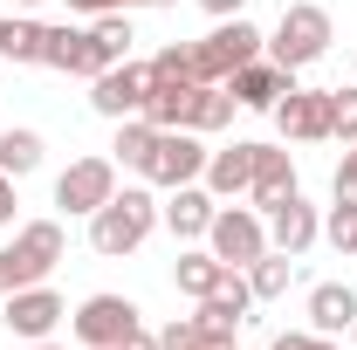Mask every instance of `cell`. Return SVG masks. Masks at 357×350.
Listing matches in <instances>:
<instances>
[{
    "label": "cell",
    "mask_w": 357,
    "mask_h": 350,
    "mask_svg": "<svg viewBox=\"0 0 357 350\" xmlns=\"http://www.w3.org/2000/svg\"><path fill=\"white\" fill-rule=\"evenodd\" d=\"M158 350H199V330L192 323H165L158 330Z\"/></svg>",
    "instance_id": "32"
},
{
    "label": "cell",
    "mask_w": 357,
    "mask_h": 350,
    "mask_svg": "<svg viewBox=\"0 0 357 350\" xmlns=\"http://www.w3.org/2000/svg\"><path fill=\"white\" fill-rule=\"evenodd\" d=\"M351 330H357V323H351Z\"/></svg>",
    "instance_id": "46"
},
{
    "label": "cell",
    "mask_w": 357,
    "mask_h": 350,
    "mask_svg": "<svg viewBox=\"0 0 357 350\" xmlns=\"http://www.w3.org/2000/svg\"><path fill=\"white\" fill-rule=\"evenodd\" d=\"M62 316H69V309H62V296H55V289H42V282L7 296V330H14V337H28V344H42Z\"/></svg>",
    "instance_id": "10"
},
{
    "label": "cell",
    "mask_w": 357,
    "mask_h": 350,
    "mask_svg": "<svg viewBox=\"0 0 357 350\" xmlns=\"http://www.w3.org/2000/svg\"><path fill=\"white\" fill-rule=\"evenodd\" d=\"M248 268H255V275H248V289H255L261 303L289 296V282H296V254H282V248H275V254H261V261H248Z\"/></svg>",
    "instance_id": "22"
},
{
    "label": "cell",
    "mask_w": 357,
    "mask_h": 350,
    "mask_svg": "<svg viewBox=\"0 0 357 350\" xmlns=\"http://www.w3.org/2000/svg\"><path fill=\"white\" fill-rule=\"evenodd\" d=\"M213 192H199V185H172V199H165V227H172L178 241H192V234H206L213 227Z\"/></svg>",
    "instance_id": "19"
},
{
    "label": "cell",
    "mask_w": 357,
    "mask_h": 350,
    "mask_svg": "<svg viewBox=\"0 0 357 350\" xmlns=\"http://www.w3.org/2000/svg\"><path fill=\"white\" fill-rule=\"evenodd\" d=\"M330 137L357 144V89H330Z\"/></svg>",
    "instance_id": "28"
},
{
    "label": "cell",
    "mask_w": 357,
    "mask_h": 350,
    "mask_svg": "<svg viewBox=\"0 0 357 350\" xmlns=\"http://www.w3.org/2000/svg\"><path fill=\"white\" fill-rule=\"evenodd\" d=\"M158 7H172V0H158Z\"/></svg>",
    "instance_id": "43"
},
{
    "label": "cell",
    "mask_w": 357,
    "mask_h": 350,
    "mask_svg": "<svg viewBox=\"0 0 357 350\" xmlns=\"http://www.w3.org/2000/svg\"><path fill=\"white\" fill-rule=\"evenodd\" d=\"M316 234H323V227H316V206H303V192H289V199L268 213V241H275L282 254H303Z\"/></svg>",
    "instance_id": "16"
},
{
    "label": "cell",
    "mask_w": 357,
    "mask_h": 350,
    "mask_svg": "<svg viewBox=\"0 0 357 350\" xmlns=\"http://www.w3.org/2000/svg\"><path fill=\"white\" fill-rule=\"evenodd\" d=\"M275 117H282V131L316 144V137H330V89H289L282 103H275Z\"/></svg>",
    "instance_id": "13"
},
{
    "label": "cell",
    "mask_w": 357,
    "mask_h": 350,
    "mask_svg": "<svg viewBox=\"0 0 357 350\" xmlns=\"http://www.w3.org/2000/svg\"><path fill=\"white\" fill-rule=\"evenodd\" d=\"M330 241L351 254V241H357V206H351V199H337V206H330Z\"/></svg>",
    "instance_id": "31"
},
{
    "label": "cell",
    "mask_w": 357,
    "mask_h": 350,
    "mask_svg": "<svg viewBox=\"0 0 357 350\" xmlns=\"http://www.w3.org/2000/svg\"><path fill=\"white\" fill-rule=\"evenodd\" d=\"M69 7H76V14H110L117 0H69Z\"/></svg>",
    "instance_id": "37"
},
{
    "label": "cell",
    "mask_w": 357,
    "mask_h": 350,
    "mask_svg": "<svg viewBox=\"0 0 357 350\" xmlns=\"http://www.w3.org/2000/svg\"><path fill=\"white\" fill-rule=\"evenodd\" d=\"M83 350H124V344H83Z\"/></svg>",
    "instance_id": "39"
},
{
    "label": "cell",
    "mask_w": 357,
    "mask_h": 350,
    "mask_svg": "<svg viewBox=\"0 0 357 350\" xmlns=\"http://www.w3.org/2000/svg\"><path fill=\"white\" fill-rule=\"evenodd\" d=\"M261 55V28H248L241 14L234 21H220L206 42H192V83H227L234 69H248Z\"/></svg>",
    "instance_id": "2"
},
{
    "label": "cell",
    "mask_w": 357,
    "mask_h": 350,
    "mask_svg": "<svg viewBox=\"0 0 357 350\" xmlns=\"http://www.w3.org/2000/svg\"><path fill=\"white\" fill-rule=\"evenodd\" d=\"M117 7H131V0H117Z\"/></svg>",
    "instance_id": "44"
},
{
    "label": "cell",
    "mask_w": 357,
    "mask_h": 350,
    "mask_svg": "<svg viewBox=\"0 0 357 350\" xmlns=\"http://www.w3.org/2000/svg\"><path fill=\"white\" fill-rule=\"evenodd\" d=\"M35 282H42V268L28 261L21 248H7V254H0V296H14V289H35Z\"/></svg>",
    "instance_id": "27"
},
{
    "label": "cell",
    "mask_w": 357,
    "mask_h": 350,
    "mask_svg": "<svg viewBox=\"0 0 357 350\" xmlns=\"http://www.w3.org/2000/svg\"><path fill=\"white\" fill-rule=\"evenodd\" d=\"M275 350H337L330 337H310V330H289V337H275Z\"/></svg>",
    "instance_id": "34"
},
{
    "label": "cell",
    "mask_w": 357,
    "mask_h": 350,
    "mask_svg": "<svg viewBox=\"0 0 357 350\" xmlns=\"http://www.w3.org/2000/svg\"><path fill=\"white\" fill-rule=\"evenodd\" d=\"M14 7H35V0H14Z\"/></svg>",
    "instance_id": "41"
},
{
    "label": "cell",
    "mask_w": 357,
    "mask_h": 350,
    "mask_svg": "<svg viewBox=\"0 0 357 350\" xmlns=\"http://www.w3.org/2000/svg\"><path fill=\"white\" fill-rule=\"evenodd\" d=\"M131 330H137V303H124V296H89L76 309V337L83 344H124Z\"/></svg>",
    "instance_id": "11"
},
{
    "label": "cell",
    "mask_w": 357,
    "mask_h": 350,
    "mask_svg": "<svg viewBox=\"0 0 357 350\" xmlns=\"http://www.w3.org/2000/svg\"><path fill=\"white\" fill-rule=\"evenodd\" d=\"M255 206L261 213H275L289 192H296V165H289V151H275V144H255Z\"/></svg>",
    "instance_id": "15"
},
{
    "label": "cell",
    "mask_w": 357,
    "mask_h": 350,
    "mask_svg": "<svg viewBox=\"0 0 357 350\" xmlns=\"http://www.w3.org/2000/svg\"><path fill=\"white\" fill-rule=\"evenodd\" d=\"M199 7H206V14H213V21H234V14H241V7H248V0H199Z\"/></svg>",
    "instance_id": "35"
},
{
    "label": "cell",
    "mask_w": 357,
    "mask_h": 350,
    "mask_svg": "<svg viewBox=\"0 0 357 350\" xmlns=\"http://www.w3.org/2000/svg\"><path fill=\"white\" fill-rule=\"evenodd\" d=\"M89 35H96V48H103L110 62H124V55H131V21H117V14H103Z\"/></svg>",
    "instance_id": "29"
},
{
    "label": "cell",
    "mask_w": 357,
    "mask_h": 350,
    "mask_svg": "<svg viewBox=\"0 0 357 350\" xmlns=\"http://www.w3.org/2000/svg\"><path fill=\"white\" fill-rule=\"evenodd\" d=\"M337 199L357 206V151H344V165H337Z\"/></svg>",
    "instance_id": "33"
},
{
    "label": "cell",
    "mask_w": 357,
    "mask_h": 350,
    "mask_svg": "<svg viewBox=\"0 0 357 350\" xmlns=\"http://www.w3.org/2000/svg\"><path fill=\"white\" fill-rule=\"evenodd\" d=\"M14 248H21V254H28V261L48 275V268L62 261V227H55V220H28V227L14 234Z\"/></svg>",
    "instance_id": "21"
},
{
    "label": "cell",
    "mask_w": 357,
    "mask_h": 350,
    "mask_svg": "<svg viewBox=\"0 0 357 350\" xmlns=\"http://www.w3.org/2000/svg\"><path fill=\"white\" fill-rule=\"evenodd\" d=\"M192 103H199V83H151L137 117L151 131H192Z\"/></svg>",
    "instance_id": "14"
},
{
    "label": "cell",
    "mask_w": 357,
    "mask_h": 350,
    "mask_svg": "<svg viewBox=\"0 0 357 350\" xmlns=\"http://www.w3.org/2000/svg\"><path fill=\"white\" fill-rule=\"evenodd\" d=\"M0 55H14V62H42V28H35V21H0Z\"/></svg>",
    "instance_id": "26"
},
{
    "label": "cell",
    "mask_w": 357,
    "mask_h": 350,
    "mask_svg": "<svg viewBox=\"0 0 357 350\" xmlns=\"http://www.w3.org/2000/svg\"><path fill=\"white\" fill-rule=\"evenodd\" d=\"M124 350H158V337H144V330H131V337H124Z\"/></svg>",
    "instance_id": "38"
},
{
    "label": "cell",
    "mask_w": 357,
    "mask_h": 350,
    "mask_svg": "<svg viewBox=\"0 0 357 350\" xmlns=\"http://www.w3.org/2000/svg\"><path fill=\"white\" fill-rule=\"evenodd\" d=\"M323 48H330V14H323V7H310V0L282 7V28H275L268 55H275L282 69H310Z\"/></svg>",
    "instance_id": "3"
},
{
    "label": "cell",
    "mask_w": 357,
    "mask_h": 350,
    "mask_svg": "<svg viewBox=\"0 0 357 350\" xmlns=\"http://www.w3.org/2000/svg\"><path fill=\"white\" fill-rule=\"evenodd\" d=\"M206 241H213V254H220L227 268H248V261L268 254V227H261V213H248V206H220L213 227H206Z\"/></svg>",
    "instance_id": "4"
},
{
    "label": "cell",
    "mask_w": 357,
    "mask_h": 350,
    "mask_svg": "<svg viewBox=\"0 0 357 350\" xmlns=\"http://www.w3.org/2000/svg\"><path fill=\"white\" fill-rule=\"evenodd\" d=\"M227 83H234V103H248V110H275V103L296 89V69H282V62H248V69H234Z\"/></svg>",
    "instance_id": "12"
},
{
    "label": "cell",
    "mask_w": 357,
    "mask_h": 350,
    "mask_svg": "<svg viewBox=\"0 0 357 350\" xmlns=\"http://www.w3.org/2000/svg\"><path fill=\"white\" fill-rule=\"evenodd\" d=\"M35 165H42V137L35 131H0V172L21 178V172H35Z\"/></svg>",
    "instance_id": "23"
},
{
    "label": "cell",
    "mask_w": 357,
    "mask_h": 350,
    "mask_svg": "<svg viewBox=\"0 0 357 350\" xmlns=\"http://www.w3.org/2000/svg\"><path fill=\"white\" fill-rule=\"evenodd\" d=\"M151 144H158V131L144 124V117H124V131H117V165H131V172H144V158H151Z\"/></svg>",
    "instance_id": "24"
},
{
    "label": "cell",
    "mask_w": 357,
    "mask_h": 350,
    "mask_svg": "<svg viewBox=\"0 0 357 350\" xmlns=\"http://www.w3.org/2000/svg\"><path fill=\"white\" fill-rule=\"evenodd\" d=\"M144 96H151V69H137V62H110L103 76H96V89H89V103L103 110V117H137L144 110Z\"/></svg>",
    "instance_id": "8"
},
{
    "label": "cell",
    "mask_w": 357,
    "mask_h": 350,
    "mask_svg": "<svg viewBox=\"0 0 357 350\" xmlns=\"http://www.w3.org/2000/svg\"><path fill=\"white\" fill-rule=\"evenodd\" d=\"M199 350H220V344H206V337H199Z\"/></svg>",
    "instance_id": "40"
},
{
    "label": "cell",
    "mask_w": 357,
    "mask_h": 350,
    "mask_svg": "<svg viewBox=\"0 0 357 350\" xmlns=\"http://www.w3.org/2000/svg\"><path fill=\"white\" fill-rule=\"evenodd\" d=\"M206 158H213V151H199V137H192V131H158L151 158H144V178L172 192V185H192V178L206 172Z\"/></svg>",
    "instance_id": "5"
},
{
    "label": "cell",
    "mask_w": 357,
    "mask_h": 350,
    "mask_svg": "<svg viewBox=\"0 0 357 350\" xmlns=\"http://www.w3.org/2000/svg\"><path fill=\"white\" fill-rule=\"evenodd\" d=\"M110 192H117V158H76L55 178V206H69V213H96Z\"/></svg>",
    "instance_id": "7"
},
{
    "label": "cell",
    "mask_w": 357,
    "mask_h": 350,
    "mask_svg": "<svg viewBox=\"0 0 357 350\" xmlns=\"http://www.w3.org/2000/svg\"><path fill=\"white\" fill-rule=\"evenodd\" d=\"M151 83H192V48H158Z\"/></svg>",
    "instance_id": "30"
},
{
    "label": "cell",
    "mask_w": 357,
    "mask_h": 350,
    "mask_svg": "<svg viewBox=\"0 0 357 350\" xmlns=\"http://www.w3.org/2000/svg\"><path fill=\"white\" fill-rule=\"evenodd\" d=\"M351 323H357V289H344V282L310 289V330L316 337H337V330H351Z\"/></svg>",
    "instance_id": "18"
},
{
    "label": "cell",
    "mask_w": 357,
    "mask_h": 350,
    "mask_svg": "<svg viewBox=\"0 0 357 350\" xmlns=\"http://www.w3.org/2000/svg\"><path fill=\"white\" fill-rule=\"evenodd\" d=\"M172 282L185 289V296H192V303H206V296H213V289L227 282V261H220V254H178Z\"/></svg>",
    "instance_id": "20"
},
{
    "label": "cell",
    "mask_w": 357,
    "mask_h": 350,
    "mask_svg": "<svg viewBox=\"0 0 357 350\" xmlns=\"http://www.w3.org/2000/svg\"><path fill=\"white\" fill-rule=\"evenodd\" d=\"M42 62L62 69V76H103V69H110V55H103L96 35H83V28H42Z\"/></svg>",
    "instance_id": "9"
},
{
    "label": "cell",
    "mask_w": 357,
    "mask_h": 350,
    "mask_svg": "<svg viewBox=\"0 0 357 350\" xmlns=\"http://www.w3.org/2000/svg\"><path fill=\"white\" fill-rule=\"evenodd\" d=\"M199 178H206V192H213V199L248 192V185H255V144H227V151H213Z\"/></svg>",
    "instance_id": "17"
},
{
    "label": "cell",
    "mask_w": 357,
    "mask_h": 350,
    "mask_svg": "<svg viewBox=\"0 0 357 350\" xmlns=\"http://www.w3.org/2000/svg\"><path fill=\"white\" fill-rule=\"evenodd\" d=\"M248 303H255V289H248V282H241V275L227 268V282L213 289V296H206V303H199L192 330H199L206 344H220V350H227V344H234V330L248 323Z\"/></svg>",
    "instance_id": "6"
},
{
    "label": "cell",
    "mask_w": 357,
    "mask_h": 350,
    "mask_svg": "<svg viewBox=\"0 0 357 350\" xmlns=\"http://www.w3.org/2000/svg\"><path fill=\"white\" fill-rule=\"evenodd\" d=\"M7 220H14V178L0 172V227H7Z\"/></svg>",
    "instance_id": "36"
},
{
    "label": "cell",
    "mask_w": 357,
    "mask_h": 350,
    "mask_svg": "<svg viewBox=\"0 0 357 350\" xmlns=\"http://www.w3.org/2000/svg\"><path fill=\"white\" fill-rule=\"evenodd\" d=\"M151 220H158L151 192H144V185H124V192H110V199L89 213V241H96V254H131L137 241L151 234Z\"/></svg>",
    "instance_id": "1"
},
{
    "label": "cell",
    "mask_w": 357,
    "mask_h": 350,
    "mask_svg": "<svg viewBox=\"0 0 357 350\" xmlns=\"http://www.w3.org/2000/svg\"><path fill=\"white\" fill-rule=\"evenodd\" d=\"M220 124H234V89L199 83V103H192V131H220Z\"/></svg>",
    "instance_id": "25"
},
{
    "label": "cell",
    "mask_w": 357,
    "mask_h": 350,
    "mask_svg": "<svg viewBox=\"0 0 357 350\" xmlns=\"http://www.w3.org/2000/svg\"><path fill=\"white\" fill-rule=\"evenodd\" d=\"M351 254H357V241H351Z\"/></svg>",
    "instance_id": "45"
},
{
    "label": "cell",
    "mask_w": 357,
    "mask_h": 350,
    "mask_svg": "<svg viewBox=\"0 0 357 350\" xmlns=\"http://www.w3.org/2000/svg\"><path fill=\"white\" fill-rule=\"evenodd\" d=\"M35 350H55V344H35Z\"/></svg>",
    "instance_id": "42"
}]
</instances>
